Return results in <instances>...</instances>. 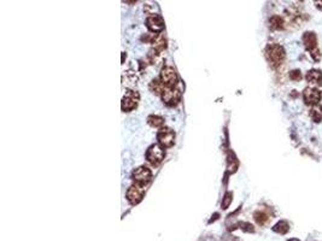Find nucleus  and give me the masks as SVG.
I'll list each match as a JSON object with an SVG mask.
<instances>
[{
  "label": "nucleus",
  "instance_id": "obj_10",
  "mask_svg": "<svg viewBox=\"0 0 322 241\" xmlns=\"http://www.w3.org/2000/svg\"><path fill=\"white\" fill-rule=\"evenodd\" d=\"M322 93L315 87H307L303 92V99L306 102L307 105H318V103L321 102Z\"/></svg>",
  "mask_w": 322,
  "mask_h": 241
},
{
  "label": "nucleus",
  "instance_id": "obj_3",
  "mask_svg": "<svg viewBox=\"0 0 322 241\" xmlns=\"http://www.w3.org/2000/svg\"><path fill=\"white\" fill-rule=\"evenodd\" d=\"M159 80L162 81L167 88H173L175 87L176 84H178V74H176L175 69L173 67H164L161 71V76H159Z\"/></svg>",
  "mask_w": 322,
  "mask_h": 241
},
{
  "label": "nucleus",
  "instance_id": "obj_6",
  "mask_svg": "<svg viewBox=\"0 0 322 241\" xmlns=\"http://www.w3.org/2000/svg\"><path fill=\"white\" fill-rule=\"evenodd\" d=\"M145 191H146L145 186H141L138 184L130 186L127 191V200L129 202L131 205L139 204V203L141 202V199H143L144 197Z\"/></svg>",
  "mask_w": 322,
  "mask_h": 241
},
{
  "label": "nucleus",
  "instance_id": "obj_2",
  "mask_svg": "<svg viewBox=\"0 0 322 241\" xmlns=\"http://www.w3.org/2000/svg\"><path fill=\"white\" fill-rule=\"evenodd\" d=\"M302 40H303L304 46H306L307 48V51L311 54V57H313L315 61L320 59V52H318L316 35L311 32H307V33H304Z\"/></svg>",
  "mask_w": 322,
  "mask_h": 241
},
{
  "label": "nucleus",
  "instance_id": "obj_19",
  "mask_svg": "<svg viewBox=\"0 0 322 241\" xmlns=\"http://www.w3.org/2000/svg\"><path fill=\"white\" fill-rule=\"evenodd\" d=\"M254 217H255V221L261 226L266 225L267 221H268V216H267V213H264L263 211H256Z\"/></svg>",
  "mask_w": 322,
  "mask_h": 241
},
{
  "label": "nucleus",
  "instance_id": "obj_18",
  "mask_svg": "<svg viewBox=\"0 0 322 241\" xmlns=\"http://www.w3.org/2000/svg\"><path fill=\"white\" fill-rule=\"evenodd\" d=\"M290 227H289V223L285 222V221H280L276 223V225L273 227V230H274L275 233H279V234H286L287 232H289Z\"/></svg>",
  "mask_w": 322,
  "mask_h": 241
},
{
  "label": "nucleus",
  "instance_id": "obj_5",
  "mask_svg": "<svg viewBox=\"0 0 322 241\" xmlns=\"http://www.w3.org/2000/svg\"><path fill=\"white\" fill-rule=\"evenodd\" d=\"M138 101H139V93L134 91H127L126 95L122 99V103H121V109L124 112L133 111L134 109H137Z\"/></svg>",
  "mask_w": 322,
  "mask_h": 241
},
{
  "label": "nucleus",
  "instance_id": "obj_9",
  "mask_svg": "<svg viewBox=\"0 0 322 241\" xmlns=\"http://www.w3.org/2000/svg\"><path fill=\"white\" fill-rule=\"evenodd\" d=\"M131 177H133V180L136 184L141 185V186H146L152 178V171L147 167H139L133 171Z\"/></svg>",
  "mask_w": 322,
  "mask_h": 241
},
{
  "label": "nucleus",
  "instance_id": "obj_8",
  "mask_svg": "<svg viewBox=\"0 0 322 241\" xmlns=\"http://www.w3.org/2000/svg\"><path fill=\"white\" fill-rule=\"evenodd\" d=\"M157 140L163 149L172 147L175 144V133L171 128H162L157 134Z\"/></svg>",
  "mask_w": 322,
  "mask_h": 241
},
{
  "label": "nucleus",
  "instance_id": "obj_12",
  "mask_svg": "<svg viewBox=\"0 0 322 241\" xmlns=\"http://www.w3.org/2000/svg\"><path fill=\"white\" fill-rule=\"evenodd\" d=\"M152 50H155L156 52L162 53L167 47V39L162 35V34H157L152 37Z\"/></svg>",
  "mask_w": 322,
  "mask_h": 241
},
{
  "label": "nucleus",
  "instance_id": "obj_1",
  "mask_svg": "<svg viewBox=\"0 0 322 241\" xmlns=\"http://www.w3.org/2000/svg\"><path fill=\"white\" fill-rule=\"evenodd\" d=\"M266 57L273 68H278L285 61V50L279 44H269L266 48Z\"/></svg>",
  "mask_w": 322,
  "mask_h": 241
},
{
  "label": "nucleus",
  "instance_id": "obj_16",
  "mask_svg": "<svg viewBox=\"0 0 322 241\" xmlns=\"http://www.w3.org/2000/svg\"><path fill=\"white\" fill-rule=\"evenodd\" d=\"M165 88V86L162 84V81L159 80V78H155V80H152V82L150 84V89L152 93H155V94H161L163 93Z\"/></svg>",
  "mask_w": 322,
  "mask_h": 241
},
{
  "label": "nucleus",
  "instance_id": "obj_4",
  "mask_svg": "<svg viewBox=\"0 0 322 241\" xmlns=\"http://www.w3.org/2000/svg\"><path fill=\"white\" fill-rule=\"evenodd\" d=\"M164 156L165 152L161 145H152V146L148 147L146 152V159L152 165H158L164 159Z\"/></svg>",
  "mask_w": 322,
  "mask_h": 241
},
{
  "label": "nucleus",
  "instance_id": "obj_7",
  "mask_svg": "<svg viewBox=\"0 0 322 241\" xmlns=\"http://www.w3.org/2000/svg\"><path fill=\"white\" fill-rule=\"evenodd\" d=\"M162 101L165 105L168 106H174L178 104L181 99V91L179 88L173 87V88H164L163 93H162Z\"/></svg>",
  "mask_w": 322,
  "mask_h": 241
},
{
  "label": "nucleus",
  "instance_id": "obj_15",
  "mask_svg": "<svg viewBox=\"0 0 322 241\" xmlns=\"http://www.w3.org/2000/svg\"><path fill=\"white\" fill-rule=\"evenodd\" d=\"M310 117L315 123H320L322 120V105H315L310 110Z\"/></svg>",
  "mask_w": 322,
  "mask_h": 241
},
{
  "label": "nucleus",
  "instance_id": "obj_14",
  "mask_svg": "<svg viewBox=\"0 0 322 241\" xmlns=\"http://www.w3.org/2000/svg\"><path fill=\"white\" fill-rule=\"evenodd\" d=\"M147 123L154 128H161L164 125V118L158 115H151L147 117Z\"/></svg>",
  "mask_w": 322,
  "mask_h": 241
},
{
  "label": "nucleus",
  "instance_id": "obj_20",
  "mask_svg": "<svg viewBox=\"0 0 322 241\" xmlns=\"http://www.w3.org/2000/svg\"><path fill=\"white\" fill-rule=\"evenodd\" d=\"M232 198H233V194H232L231 192H227L226 194H224V198H223V200H222V204H221V206H222V209H227L228 206L231 205Z\"/></svg>",
  "mask_w": 322,
  "mask_h": 241
},
{
  "label": "nucleus",
  "instance_id": "obj_13",
  "mask_svg": "<svg viewBox=\"0 0 322 241\" xmlns=\"http://www.w3.org/2000/svg\"><path fill=\"white\" fill-rule=\"evenodd\" d=\"M306 78L311 86H321L322 85V71L317 70V69H311V70L307 72Z\"/></svg>",
  "mask_w": 322,
  "mask_h": 241
},
{
  "label": "nucleus",
  "instance_id": "obj_11",
  "mask_svg": "<svg viewBox=\"0 0 322 241\" xmlns=\"http://www.w3.org/2000/svg\"><path fill=\"white\" fill-rule=\"evenodd\" d=\"M146 26L147 28L154 33H161L164 29V21L162 19V17L158 15H154L147 17L146 19Z\"/></svg>",
  "mask_w": 322,
  "mask_h": 241
},
{
  "label": "nucleus",
  "instance_id": "obj_22",
  "mask_svg": "<svg viewBox=\"0 0 322 241\" xmlns=\"http://www.w3.org/2000/svg\"><path fill=\"white\" fill-rule=\"evenodd\" d=\"M315 5L318 10H322V2H315Z\"/></svg>",
  "mask_w": 322,
  "mask_h": 241
},
{
  "label": "nucleus",
  "instance_id": "obj_21",
  "mask_svg": "<svg viewBox=\"0 0 322 241\" xmlns=\"http://www.w3.org/2000/svg\"><path fill=\"white\" fill-rule=\"evenodd\" d=\"M290 77H291V80H293V81H300L303 76H302V72H300L299 70H293V71H291Z\"/></svg>",
  "mask_w": 322,
  "mask_h": 241
},
{
  "label": "nucleus",
  "instance_id": "obj_17",
  "mask_svg": "<svg viewBox=\"0 0 322 241\" xmlns=\"http://www.w3.org/2000/svg\"><path fill=\"white\" fill-rule=\"evenodd\" d=\"M269 26L273 30H280L283 28V19L280 16H273L269 18Z\"/></svg>",
  "mask_w": 322,
  "mask_h": 241
}]
</instances>
